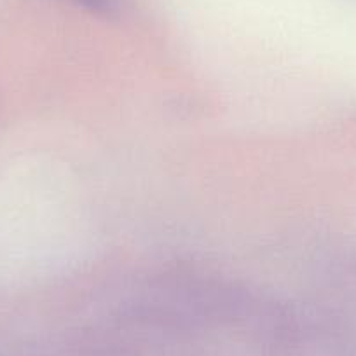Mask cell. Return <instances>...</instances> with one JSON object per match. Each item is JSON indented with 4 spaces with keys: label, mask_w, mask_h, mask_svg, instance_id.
Wrapping results in <instances>:
<instances>
[{
    "label": "cell",
    "mask_w": 356,
    "mask_h": 356,
    "mask_svg": "<svg viewBox=\"0 0 356 356\" xmlns=\"http://www.w3.org/2000/svg\"><path fill=\"white\" fill-rule=\"evenodd\" d=\"M72 2L97 15L111 16L121 9L122 0H72Z\"/></svg>",
    "instance_id": "obj_1"
}]
</instances>
